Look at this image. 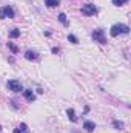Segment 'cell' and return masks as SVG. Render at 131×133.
<instances>
[{"mask_svg": "<svg viewBox=\"0 0 131 133\" xmlns=\"http://www.w3.org/2000/svg\"><path fill=\"white\" fill-rule=\"evenodd\" d=\"M6 87H8L12 93H20V91H23V87H22L20 81H17V79H9V81L6 82Z\"/></svg>", "mask_w": 131, "mask_h": 133, "instance_id": "obj_1", "label": "cell"}, {"mask_svg": "<svg viewBox=\"0 0 131 133\" xmlns=\"http://www.w3.org/2000/svg\"><path fill=\"white\" fill-rule=\"evenodd\" d=\"M91 36H93L94 42H99V43H102V45H105V43L108 42V40H106V36H105V31H103V30H100V28L94 30V31L91 33Z\"/></svg>", "mask_w": 131, "mask_h": 133, "instance_id": "obj_2", "label": "cell"}, {"mask_svg": "<svg viewBox=\"0 0 131 133\" xmlns=\"http://www.w3.org/2000/svg\"><path fill=\"white\" fill-rule=\"evenodd\" d=\"M14 9L8 5V6H3L0 9V19H14Z\"/></svg>", "mask_w": 131, "mask_h": 133, "instance_id": "obj_3", "label": "cell"}, {"mask_svg": "<svg viewBox=\"0 0 131 133\" xmlns=\"http://www.w3.org/2000/svg\"><path fill=\"white\" fill-rule=\"evenodd\" d=\"M82 14H85V16H94V14H97V8L93 3H85L82 6Z\"/></svg>", "mask_w": 131, "mask_h": 133, "instance_id": "obj_4", "label": "cell"}, {"mask_svg": "<svg viewBox=\"0 0 131 133\" xmlns=\"http://www.w3.org/2000/svg\"><path fill=\"white\" fill-rule=\"evenodd\" d=\"M83 129H85V132L93 133L94 129H96V124H94L93 121H85V122H83Z\"/></svg>", "mask_w": 131, "mask_h": 133, "instance_id": "obj_5", "label": "cell"}, {"mask_svg": "<svg viewBox=\"0 0 131 133\" xmlns=\"http://www.w3.org/2000/svg\"><path fill=\"white\" fill-rule=\"evenodd\" d=\"M25 59H26V61H37V59H39V54H37L35 51L28 50V51L25 53Z\"/></svg>", "mask_w": 131, "mask_h": 133, "instance_id": "obj_6", "label": "cell"}, {"mask_svg": "<svg viewBox=\"0 0 131 133\" xmlns=\"http://www.w3.org/2000/svg\"><path fill=\"white\" fill-rule=\"evenodd\" d=\"M23 96H25V99L28 101V102H33L35 99V96H34V93L31 90H23Z\"/></svg>", "mask_w": 131, "mask_h": 133, "instance_id": "obj_7", "label": "cell"}, {"mask_svg": "<svg viewBox=\"0 0 131 133\" xmlns=\"http://www.w3.org/2000/svg\"><path fill=\"white\" fill-rule=\"evenodd\" d=\"M66 116L69 118L71 122H76V121H77V116H76V113H74L72 108H68V110H66Z\"/></svg>", "mask_w": 131, "mask_h": 133, "instance_id": "obj_8", "label": "cell"}, {"mask_svg": "<svg viewBox=\"0 0 131 133\" xmlns=\"http://www.w3.org/2000/svg\"><path fill=\"white\" fill-rule=\"evenodd\" d=\"M117 28H119V33H122V34H128L130 33V26L125 25V23H119Z\"/></svg>", "mask_w": 131, "mask_h": 133, "instance_id": "obj_9", "label": "cell"}, {"mask_svg": "<svg viewBox=\"0 0 131 133\" xmlns=\"http://www.w3.org/2000/svg\"><path fill=\"white\" fill-rule=\"evenodd\" d=\"M59 3H60V0H45V5L48 8H56V6H59Z\"/></svg>", "mask_w": 131, "mask_h": 133, "instance_id": "obj_10", "label": "cell"}, {"mask_svg": "<svg viewBox=\"0 0 131 133\" xmlns=\"http://www.w3.org/2000/svg\"><path fill=\"white\" fill-rule=\"evenodd\" d=\"M17 37H20V30L19 28H14V30L9 31V39H17Z\"/></svg>", "mask_w": 131, "mask_h": 133, "instance_id": "obj_11", "label": "cell"}, {"mask_svg": "<svg viewBox=\"0 0 131 133\" xmlns=\"http://www.w3.org/2000/svg\"><path fill=\"white\" fill-rule=\"evenodd\" d=\"M113 127L116 130H123V122L122 121H113Z\"/></svg>", "mask_w": 131, "mask_h": 133, "instance_id": "obj_12", "label": "cell"}, {"mask_svg": "<svg viewBox=\"0 0 131 133\" xmlns=\"http://www.w3.org/2000/svg\"><path fill=\"white\" fill-rule=\"evenodd\" d=\"M59 22H62L65 26L69 25V23H68V20H66V14H65V12H60V14H59Z\"/></svg>", "mask_w": 131, "mask_h": 133, "instance_id": "obj_13", "label": "cell"}, {"mask_svg": "<svg viewBox=\"0 0 131 133\" xmlns=\"http://www.w3.org/2000/svg\"><path fill=\"white\" fill-rule=\"evenodd\" d=\"M110 34H111V36H113V37H117V36H119V28H117V25H113V26H111V31H110Z\"/></svg>", "mask_w": 131, "mask_h": 133, "instance_id": "obj_14", "label": "cell"}, {"mask_svg": "<svg viewBox=\"0 0 131 133\" xmlns=\"http://www.w3.org/2000/svg\"><path fill=\"white\" fill-rule=\"evenodd\" d=\"M8 48H9V50H11L14 54H17V53H19V48H17V45H14L12 42H8Z\"/></svg>", "mask_w": 131, "mask_h": 133, "instance_id": "obj_15", "label": "cell"}, {"mask_svg": "<svg viewBox=\"0 0 131 133\" xmlns=\"http://www.w3.org/2000/svg\"><path fill=\"white\" fill-rule=\"evenodd\" d=\"M68 40H69L71 43H74V45H76V43H79L77 37H76V36H72V34H69V36H68Z\"/></svg>", "mask_w": 131, "mask_h": 133, "instance_id": "obj_16", "label": "cell"}, {"mask_svg": "<svg viewBox=\"0 0 131 133\" xmlns=\"http://www.w3.org/2000/svg\"><path fill=\"white\" fill-rule=\"evenodd\" d=\"M17 129H19V132H20V133H22V132H26V130H28V125H26L25 122H22V124H20Z\"/></svg>", "mask_w": 131, "mask_h": 133, "instance_id": "obj_17", "label": "cell"}, {"mask_svg": "<svg viewBox=\"0 0 131 133\" xmlns=\"http://www.w3.org/2000/svg\"><path fill=\"white\" fill-rule=\"evenodd\" d=\"M123 3H125L123 0H113V5L114 6H123Z\"/></svg>", "mask_w": 131, "mask_h": 133, "instance_id": "obj_18", "label": "cell"}, {"mask_svg": "<svg viewBox=\"0 0 131 133\" xmlns=\"http://www.w3.org/2000/svg\"><path fill=\"white\" fill-rule=\"evenodd\" d=\"M51 51H53V54H59V53H60V48H57V46H54V48H53Z\"/></svg>", "mask_w": 131, "mask_h": 133, "instance_id": "obj_19", "label": "cell"}, {"mask_svg": "<svg viewBox=\"0 0 131 133\" xmlns=\"http://www.w3.org/2000/svg\"><path fill=\"white\" fill-rule=\"evenodd\" d=\"M12 133H20V132H19V129H14V132Z\"/></svg>", "mask_w": 131, "mask_h": 133, "instance_id": "obj_20", "label": "cell"}, {"mask_svg": "<svg viewBox=\"0 0 131 133\" xmlns=\"http://www.w3.org/2000/svg\"><path fill=\"white\" fill-rule=\"evenodd\" d=\"M22 133H30V132H28V130H26V132H22Z\"/></svg>", "mask_w": 131, "mask_h": 133, "instance_id": "obj_21", "label": "cell"}, {"mask_svg": "<svg viewBox=\"0 0 131 133\" xmlns=\"http://www.w3.org/2000/svg\"><path fill=\"white\" fill-rule=\"evenodd\" d=\"M123 2H125V3H127V2H128V0H123Z\"/></svg>", "mask_w": 131, "mask_h": 133, "instance_id": "obj_22", "label": "cell"}, {"mask_svg": "<svg viewBox=\"0 0 131 133\" xmlns=\"http://www.w3.org/2000/svg\"><path fill=\"white\" fill-rule=\"evenodd\" d=\"M0 132H2V125H0Z\"/></svg>", "mask_w": 131, "mask_h": 133, "instance_id": "obj_23", "label": "cell"}]
</instances>
